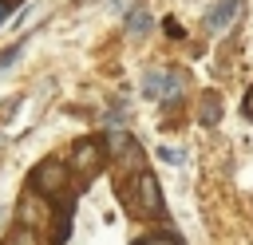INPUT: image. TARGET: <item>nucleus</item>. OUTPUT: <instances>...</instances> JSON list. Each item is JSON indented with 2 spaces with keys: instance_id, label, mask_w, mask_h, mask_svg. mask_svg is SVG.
I'll use <instances>...</instances> for the list:
<instances>
[{
  "instance_id": "f257e3e1",
  "label": "nucleus",
  "mask_w": 253,
  "mask_h": 245,
  "mask_svg": "<svg viewBox=\"0 0 253 245\" xmlns=\"http://www.w3.org/2000/svg\"><path fill=\"white\" fill-rule=\"evenodd\" d=\"M142 95L146 99H166V95H178V79L170 71H150L142 79Z\"/></svg>"
},
{
  "instance_id": "f03ea898",
  "label": "nucleus",
  "mask_w": 253,
  "mask_h": 245,
  "mask_svg": "<svg viewBox=\"0 0 253 245\" xmlns=\"http://www.w3.org/2000/svg\"><path fill=\"white\" fill-rule=\"evenodd\" d=\"M63 178H67V174H63V166H59V162H43V166L32 174V186H36V190H43V194H55V190L63 186Z\"/></svg>"
},
{
  "instance_id": "7ed1b4c3",
  "label": "nucleus",
  "mask_w": 253,
  "mask_h": 245,
  "mask_svg": "<svg viewBox=\"0 0 253 245\" xmlns=\"http://www.w3.org/2000/svg\"><path fill=\"white\" fill-rule=\"evenodd\" d=\"M138 198H142V209L146 213H162L166 205H162V194H158V182H154V174H138Z\"/></svg>"
},
{
  "instance_id": "20e7f679",
  "label": "nucleus",
  "mask_w": 253,
  "mask_h": 245,
  "mask_svg": "<svg viewBox=\"0 0 253 245\" xmlns=\"http://www.w3.org/2000/svg\"><path fill=\"white\" fill-rule=\"evenodd\" d=\"M237 8H241V0H217V4H213V12L206 16V28H210V32L225 28V24L237 16Z\"/></svg>"
},
{
  "instance_id": "39448f33",
  "label": "nucleus",
  "mask_w": 253,
  "mask_h": 245,
  "mask_svg": "<svg viewBox=\"0 0 253 245\" xmlns=\"http://www.w3.org/2000/svg\"><path fill=\"white\" fill-rule=\"evenodd\" d=\"M134 245H182V237H178V233H146V237H138Z\"/></svg>"
},
{
  "instance_id": "423d86ee",
  "label": "nucleus",
  "mask_w": 253,
  "mask_h": 245,
  "mask_svg": "<svg viewBox=\"0 0 253 245\" xmlns=\"http://www.w3.org/2000/svg\"><path fill=\"white\" fill-rule=\"evenodd\" d=\"M217 115H221V111H217V95H210V99L202 103V122H217Z\"/></svg>"
},
{
  "instance_id": "0eeeda50",
  "label": "nucleus",
  "mask_w": 253,
  "mask_h": 245,
  "mask_svg": "<svg viewBox=\"0 0 253 245\" xmlns=\"http://www.w3.org/2000/svg\"><path fill=\"white\" fill-rule=\"evenodd\" d=\"M150 28V16L142 12V8H134V16H130V32H146Z\"/></svg>"
},
{
  "instance_id": "6e6552de",
  "label": "nucleus",
  "mask_w": 253,
  "mask_h": 245,
  "mask_svg": "<svg viewBox=\"0 0 253 245\" xmlns=\"http://www.w3.org/2000/svg\"><path fill=\"white\" fill-rule=\"evenodd\" d=\"M241 107H245V119H253V87L245 91V103H241Z\"/></svg>"
},
{
  "instance_id": "1a4fd4ad",
  "label": "nucleus",
  "mask_w": 253,
  "mask_h": 245,
  "mask_svg": "<svg viewBox=\"0 0 253 245\" xmlns=\"http://www.w3.org/2000/svg\"><path fill=\"white\" fill-rule=\"evenodd\" d=\"M162 158H166V162H182L186 154H182V150H162Z\"/></svg>"
},
{
  "instance_id": "9d476101",
  "label": "nucleus",
  "mask_w": 253,
  "mask_h": 245,
  "mask_svg": "<svg viewBox=\"0 0 253 245\" xmlns=\"http://www.w3.org/2000/svg\"><path fill=\"white\" fill-rule=\"evenodd\" d=\"M16 55H20V47H12V51H4V55H0V67H8V63L16 59Z\"/></svg>"
},
{
  "instance_id": "9b49d317",
  "label": "nucleus",
  "mask_w": 253,
  "mask_h": 245,
  "mask_svg": "<svg viewBox=\"0 0 253 245\" xmlns=\"http://www.w3.org/2000/svg\"><path fill=\"white\" fill-rule=\"evenodd\" d=\"M0 20H4V0H0Z\"/></svg>"
}]
</instances>
